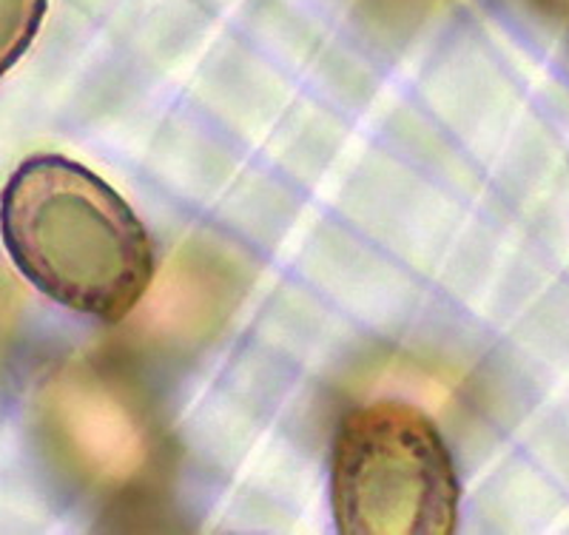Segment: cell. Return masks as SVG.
Listing matches in <instances>:
<instances>
[{
  "mask_svg": "<svg viewBox=\"0 0 569 535\" xmlns=\"http://www.w3.org/2000/svg\"><path fill=\"white\" fill-rule=\"evenodd\" d=\"M9 259L52 303L120 323L154 277V248L129 202L60 155L20 162L0 194Z\"/></svg>",
  "mask_w": 569,
  "mask_h": 535,
  "instance_id": "6da1fadb",
  "label": "cell"
},
{
  "mask_svg": "<svg viewBox=\"0 0 569 535\" xmlns=\"http://www.w3.org/2000/svg\"><path fill=\"white\" fill-rule=\"evenodd\" d=\"M461 482L436 422L405 402H370L339 422L330 502L345 535H450Z\"/></svg>",
  "mask_w": 569,
  "mask_h": 535,
  "instance_id": "7a4b0ae2",
  "label": "cell"
},
{
  "mask_svg": "<svg viewBox=\"0 0 569 535\" xmlns=\"http://www.w3.org/2000/svg\"><path fill=\"white\" fill-rule=\"evenodd\" d=\"M49 410L60 447L86 482L129 491L154 465V433L142 407L86 361L54 379Z\"/></svg>",
  "mask_w": 569,
  "mask_h": 535,
  "instance_id": "3957f363",
  "label": "cell"
},
{
  "mask_svg": "<svg viewBox=\"0 0 569 535\" xmlns=\"http://www.w3.org/2000/svg\"><path fill=\"white\" fill-rule=\"evenodd\" d=\"M49 0H0V78L23 58Z\"/></svg>",
  "mask_w": 569,
  "mask_h": 535,
  "instance_id": "277c9868",
  "label": "cell"
},
{
  "mask_svg": "<svg viewBox=\"0 0 569 535\" xmlns=\"http://www.w3.org/2000/svg\"><path fill=\"white\" fill-rule=\"evenodd\" d=\"M376 18L390 20V23H408V20L427 18L439 12L450 0H365Z\"/></svg>",
  "mask_w": 569,
  "mask_h": 535,
  "instance_id": "5b68a950",
  "label": "cell"
},
{
  "mask_svg": "<svg viewBox=\"0 0 569 535\" xmlns=\"http://www.w3.org/2000/svg\"><path fill=\"white\" fill-rule=\"evenodd\" d=\"M543 12H552L558 18H569V0H532Z\"/></svg>",
  "mask_w": 569,
  "mask_h": 535,
  "instance_id": "8992f818",
  "label": "cell"
}]
</instances>
